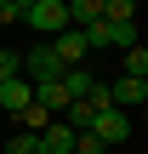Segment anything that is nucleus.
<instances>
[{"label":"nucleus","mask_w":148,"mask_h":154,"mask_svg":"<svg viewBox=\"0 0 148 154\" xmlns=\"http://www.w3.org/2000/svg\"><path fill=\"white\" fill-rule=\"evenodd\" d=\"M46 120H57V114H46V109H40V103H29V109H23V114H17V126H23V131H29V137H34V131H46Z\"/></svg>","instance_id":"1a4fd4ad"},{"label":"nucleus","mask_w":148,"mask_h":154,"mask_svg":"<svg viewBox=\"0 0 148 154\" xmlns=\"http://www.w3.org/2000/svg\"><path fill=\"white\" fill-rule=\"evenodd\" d=\"M11 23H23V6H11V0H0V29H11Z\"/></svg>","instance_id":"f8f14e48"},{"label":"nucleus","mask_w":148,"mask_h":154,"mask_svg":"<svg viewBox=\"0 0 148 154\" xmlns=\"http://www.w3.org/2000/svg\"><path fill=\"white\" fill-rule=\"evenodd\" d=\"M11 6H34V0H11Z\"/></svg>","instance_id":"ddd939ff"},{"label":"nucleus","mask_w":148,"mask_h":154,"mask_svg":"<svg viewBox=\"0 0 148 154\" xmlns=\"http://www.w3.org/2000/svg\"><path fill=\"white\" fill-rule=\"evenodd\" d=\"M86 131H91L103 149H108V143H125V137H131V114H120V109H97Z\"/></svg>","instance_id":"f03ea898"},{"label":"nucleus","mask_w":148,"mask_h":154,"mask_svg":"<svg viewBox=\"0 0 148 154\" xmlns=\"http://www.w3.org/2000/svg\"><path fill=\"white\" fill-rule=\"evenodd\" d=\"M34 154H74V126L46 120V131H34Z\"/></svg>","instance_id":"39448f33"},{"label":"nucleus","mask_w":148,"mask_h":154,"mask_svg":"<svg viewBox=\"0 0 148 154\" xmlns=\"http://www.w3.org/2000/svg\"><path fill=\"white\" fill-rule=\"evenodd\" d=\"M125 74L131 80H148V46H131L125 51Z\"/></svg>","instance_id":"9d476101"},{"label":"nucleus","mask_w":148,"mask_h":154,"mask_svg":"<svg viewBox=\"0 0 148 154\" xmlns=\"http://www.w3.org/2000/svg\"><path fill=\"white\" fill-rule=\"evenodd\" d=\"M103 23H137V0H97Z\"/></svg>","instance_id":"6e6552de"},{"label":"nucleus","mask_w":148,"mask_h":154,"mask_svg":"<svg viewBox=\"0 0 148 154\" xmlns=\"http://www.w3.org/2000/svg\"><path fill=\"white\" fill-rule=\"evenodd\" d=\"M143 103H148V80H131V74H120V80L108 86V109L131 114V109H143Z\"/></svg>","instance_id":"20e7f679"},{"label":"nucleus","mask_w":148,"mask_h":154,"mask_svg":"<svg viewBox=\"0 0 148 154\" xmlns=\"http://www.w3.org/2000/svg\"><path fill=\"white\" fill-rule=\"evenodd\" d=\"M57 86L68 91V103H86V97H91L103 80H91V74H86V63H80V69H63V80H57Z\"/></svg>","instance_id":"0eeeda50"},{"label":"nucleus","mask_w":148,"mask_h":154,"mask_svg":"<svg viewBox=\"0 0 148 154\" xmlns=\"http://www.w3.org/2000/svg\"><path fill=\"white\" fill-rule=\"evenodd\" d=\"M29 103H34V86H29L23 74H11V80H0V114H11V120H17V114H23Z\"/></svg>","instance_id":"423d86ee"},{"label":"nucleus","mask_w":148,"mask_h":154,"mask_svg":"<svg viewBox=\"0 0 148 154\" xmlns=\"http://www.w3.org/2000/svg\"><path fill=\"white\" fill-rule=\"evenodd\" d=\"M23 23L40 40H51L57 29H68V11H63V0H34V6H23Z\"/></svg>","instance_id":"f257e3e1"},{"label":"nucleus","mask_w":148,"mask_h":154,"mask_svg":"<svg viewBox=\"0 0 148 154\" xmlns=\"http://www.w3.org/2000/svg\"><path fill=\"white\" fill-rule=\"evenodd\" d=\"M0 154H34V137H29V131H17V137H6V143H0Z\"/></svg>","instance_id":"9b49d317"},{"label":"nucleus","mask_w":148,"mask_h":154,"mask_svg":"<svg viewBox=\"0 0 148 154\" xmlns=\"http://www.w3.org/2000/svg\"><path fill=\"white\" fill-rule=\"evenodd\" d=\"M46 46L57 51V63H63V69H80V63L91 57V46H86V34H80V29H57Z\"/></svg>","instance_id":"7ed1b4c3"}]
</instances>
